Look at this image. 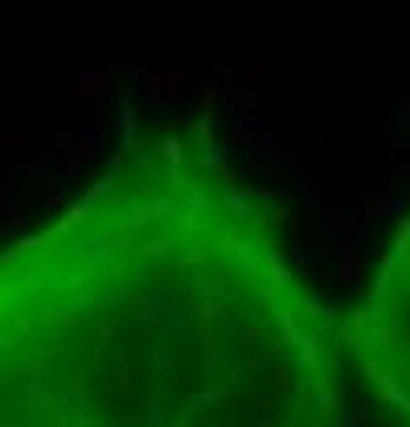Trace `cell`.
<instances>
[{
  "mask_svg": "<svg viewBox=\"0 0 410 427\" xmlns=\"http://www.w3.org/2000/svg\"><path fill=\"white\" fill-rule=\"evenodd\" d=\"M353 386L341 321L205 128L128 131L78 206L0 255V423L341 427Z\"/></svg>",
  "mask_w": 410,
  "mask_h": 427,
  "instance_id": "obj_1",
  "label": "cell"
},
{
  "mask_svg": "<svg viewBox=\"0 0 410 427\" xmlns=\"http://www.w3.org/2000/svg\"><path fill=\"white\" fill-rule=\"evenodd\" d=\"M341 341L353 378L377 394L381 407L410 419V214L341 325Z\"/></svg>",
  "mask_w": 410,
  "mask_h": 427,
  "instance_id": "obj_2",
  "label": "cell"
}]
</instances>
